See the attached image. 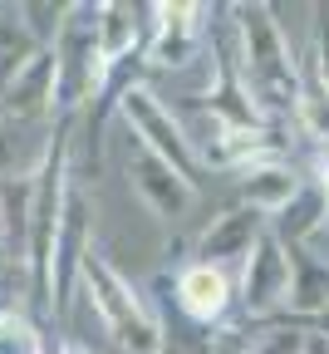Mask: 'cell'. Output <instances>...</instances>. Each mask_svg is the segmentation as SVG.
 <instances>
[{"label": "cell", "mask_w": 329, "mask_h": 354, "mask_svg": "<svg viewBox=\"0 0 329 354\" xmlns=\"http://www.w3.org/2000/svg\"><path fill=\"white\" fill-rule=\"evenodd\" d=\"M231 30H236V59L251 99L265 118H295V99L305 84V64L290 55L285 35L265 6H231Z\"/></svg>", "instance_id": "cell-1"}, {"label": "cell", "mask_w": 329, "mask_h": 354, "mask_svg": "<svg viewBox=\"0 0 329 354\" xmlns=\"http://www.w3.org/2000/svg\"><path fill=\"white\" fill-rule=\"evenodd\" d=\"M305 251H314V256H319V261L329 266V221H324V227H319V232L310 236V246H305Z\"/></svg>", "instance_id": "cell-19"}, {"label": "cell", "mask_w": 329, "mask_h": 354, "mask_svg": "<svg viewBox=\"0 0 329 354\" xmlns=\"http://www.w3.org/2000/svg\"><path fill=\"white\" fill-rule=\"evenodd\" d=\"M207 6H153V25H148V44H143V64L158 69H187L202 55V39L212 30Z\"/></svg>", "instance_id": "cell-6"}, {"label": "cell", "mask_w": 329, "mask_h": 354, "mask_svg": "<svg viewBox=\"0 0 329 354\" xmlns=\"http://www.w3.org/2000/svg\"><path fill=\"white\" fill-rule=\"evenodd\" d=\"M300 192H305V183H300V172H295L285 158H270V162H256V167L236 172V197H241V207H251V212H261V216H280Z\"/></svg>", "instance_id": "cell-9"}, {"label": "cell", "mask_w": 329, "mask_h": 354, "mask_svg": "<svg viewBox=\"0 0 329 354\" xmlns=\"http://www.w3.org/2000/svg\"><path fill=\"white\" fill-rule=\"evenodd\" d=\"M30 162L39 167L44 153H30L20 138H6V133H0V177H15V183H20V172H25Z\"/></svg>", "instance_id": "cell-17"}, {"label": "cell", "mask_w": 329, "mask_h": 354, "mask_svg": "<svg viewBox=\"0 0 329 354\" xmlns=\"http://www.w3.org/2000/svg\"><path fill=\"white\" fill-rule=\"evenodd\" d=\"M35 55H39V39L20 20V10H0V88H6Z\"/></svg>", "instance_id": "cell-13"}, {"label": "cell", "mask_w": 329, "mask_h": 354, "mask_svg": "<svg viewBox=\"0 0 329 354\" xmlns=\"http://www.w3.org/2000/svg\"><path fill=\"white\" fill-rule=\"evenodd\" d=\"M305 330H310L314 339H329V310H324V315H314V320H310Z\"/></svg>", "instance_id": "cell-20"}, {"label": "cell", "mask_w": 329, "mask_h": 354, "mask_svg": "<svg viewBox=\"0 0 329 354\" xmlns=\"http://www.w3.org/2000/svg\"><path fill=\"white\" fill-rule=\"evenodd\" d=\"M295 123L310 133L319 148H329V88L305 69V84H300V99H295Z\"/></svg>", "instance_id": "cell-14"}, {"label": "cell", "mask_w": 329, "mask_h": 354, "mask_svg": "<svg viewBox=\"0 0 329 354\" xmlns=\"http://www.w3.org/2000/svg\"><path fill=\"white\" fill-rule=\"evenodd\" d=\"M319 187H324V197H329V153H324V162H319Z\"/></svg>", "instance_id": "cell-21"}, {"label": "cell", "mask_w": 329, "mask_h": 354, "mask_svg": "<svg viewBox=\"0 0 329 354\" xmlns=\"http://www.w3.org/2000/svg\"><path fill=\"white\" fill-rule=\"evenodd\" d=\"M55 64H59V109H84L93 88L109 79V59L99 44V6H69L55 35Z\"/></svg>", "instance_id": "cell-3"}, {"label": "cell", "mask_w": 329, "mask_h": 354, "mask_svg": "<svg viewBox=\"0 0 329 354\" xmlns=\"http://www.w3.org/2000/svg\"><path fill=\"white\" fill-rule=\"evenodd\" d=\"M177 305L192 325H216L231 305V276L221 266H207V261H192L187 271L177 276Z\"/></svg>", "instance_id": "cell-11"}, {"label": "cell", "mask_w": 329, "mask_h": 354, "mask_svg": "<svg viewBox=\"0 0 329 354\" xmlns=\"http://www.w3.org/2000/svg\"><path fill=\"white\" fill-rule=\"evenodd\" d=\"M128 177H133V192L143 197V207L162 221H182L187 212H192L197 202V187H192V177H182L172 162L153 158L148 148H138L133 162H128Z\"/></svg>", "instance_id": "cell-7"}, {"label": "cell", "mask_w": 329, "mask_h": 354, "mask_svg": "<svg viewBox=\"0 0 329 354\" xmlns=\"http://www.w3.org/2000/svg\"><path fill=\"white\" fill-rule=\"evenodd\" d=\"M290 281H295V251L275 232H265L256 241V251L246 256V266H241V290L236 295L246 305V315L265 320V315H275V310H285Z\"/></svg>", "instance_id": "cell-5"}, {"label": "cell", "mask_w": 329, "mask_h": 354, "mask_svg": "<svg viewBox=\"0 0 329 354\" xmlns=\"http://www.w3.org/2000/svg\"><path fill=\"white\" fill-rule=\"evenodd\" d=\"M265 232H270V227L261 221V212H251V207H226L221 216H212V227L197 236V261L221 266V271H226V261H241V266H246V256L256 251V241H261Z\"/></svg>", "instance_id": "cell-8"}, {"label": "cell", "mask_w": 329, "mask_h": 354, "mask_svg": "<svg viewBox=\"0 0 329 354\" xmlns=\"http://www.w3.org/2000/svg\"><path fill=\"white\" fill-rule=\"evenodd\" d=\"M118 113H123V123L138 133V143H143L153 158H162V162H172L182 177H197L202 172V158H197V143L187 138V128L162 109V99L153 94V88H143V84H133L128 94L118 99Z\"/></svg>", "instance_id": "cell-4"}, {"label": "cell", "mask_w": 329, "mask_h": 354, "mask_svg": "<svg viewBox=\"0 0 329 354\" xmlns=\"http://www.w3.org/2000/svg\"><path fill=\"white\" fill-rule=\"evenodd\" d=\"M0 354H39L35 330L20 315H0Z\"/></svg>", "instance_id": "cell-16"}, {"label": "cell", "mask_w": 329, "mask_h": 354, "mask_svg": "<svg viewBox=\"0 0 329 354\" xmlns=\"http://www.w3.org/2000/svg\"><path fill=\"white\" fill-rule=\"evenodd\" d=\"M329 310V266L314 251H295V281H290V300H285V315L305 330L314 315Z\"/></svg>", "instance_id": "cell-12"}, {"label": "cell", "mask_w": 329, "mask_h": 354, "mask_svg": "<svg viewBox=\"0 0 329 354\" xmlns=\"http://www.w3.org/2000/svg\"><path fill=\"white\" fill-rule=\"evenodd\" d=\"M64 354H84V349H74V344H64Z\"/></svg>", "instance_id": "cell-22"}, {"label": "cell", "mask_w": 329, "mask_h": 354, "mask_svg": "<svg viewBox=\"0 0 329 354\" xmlns=\"http://www.w3.org/2000/svg\"><path fill=\"white\" fill-rule=\"evenodd\" d=\"M246 354H310V335H300V325H280L256 344H246Z\"/></svg>", "instance_id": "cell-15"}, {"label": "cell", "mask_w": 329, "mask_h": 354, "mask_svg": "<svg viewBox=\"0 0 329 354\" xmlns=\"http://www.w3.org/2000/svg\"><path fill=\"white\" fill-rule=\"evenodd\" d=\"M310 55H314V59H310L305 69L329 88V10H324V15H319V25H314V50H310Z\"/></svg>", "instance_id": "cell-18"}, {"label": "cell", "mask_w": 329, "mask_h": 354, "mask_svg": "<svg viewBox=\"0 0 329 354\" xmlns=\"http://www.w3.org/2000/svg\"><path fill=\"white\" fill-rule=\"evenodd\" d=\"M79 281H84L93 310L104 315V325L113 330V339H118L128 354H162V325L153 320V310L133 295V286L113 271L104 256H93V251H88Z\"/></svg>", "instance_id": "cell-2"}, {"label": "cell", "mask_w": 329, "mask_h": 354, "mask_svg": "<svg viewBox=\"0 0 329 354\" xmlns=\"http://www.w3.org/2000/svg\"><path fill=\"white\" fill-rule=\"evenodd\" d=\"M0 99H6V113L15 118H44L55 104H59V64H55V50H39L6 88H0Z\"/></svg>", "instance_id": "cell-10"}]
</instances>
